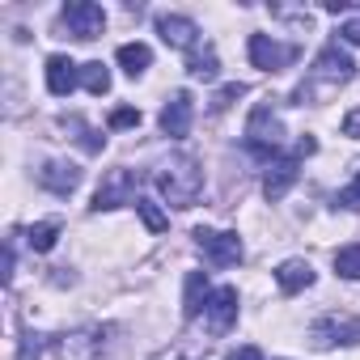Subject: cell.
I'll return each instance as SVG.
<instances>
[{"label": "cell", "mask_w": 360, "mask_h": 360, "mask_svg": "<svg viewBox=\"0 0 360 360\" xmlns=\"http://www.w3.org/2000/svg\"><path fill=\"white\" fill-rule=\"evenodd\" d=\"M229 360H263V356H259V347H238Z\"/></svg>", "instance_id": "obj_29"}, {"label": "cell", "mask_w": 360, "mask_h": 360, "mask_svg": "<svg viewBox=\"0 0 360 360\" xmlns=\"http://www.w3.org/2000/svg\"><path fill=\"white\" fill-rule=\"evenodd\" d=\"M195 242H200V250L208 255V263H217V267H229V263H238V259H242V238H238V233L195 229Z\"/></svg>", "instance_id": "obj_6"}, {"label": "cell", "mask_w": 360, "mask_h": 360, "mask_svg": "<svg viewBox=\"0 0 360 360\" xmlns=\"http://www.w3.org/2000/svg\"><path fill=\"white\" fill-rule=\"evenodd\" d=\"M136 200V174L131 169H110L102 178V187L94 191V212H110L119 204H131Z\"/></svg>", "instance_id": "obj_3"}, {"label": "cell", "mask_w": 360, "mask_h": 360, "mask_svg": "<svg viewBox=\"0 0 360 360\" xmlns=\"http://www.w3.org/2000/svg\"><path fill=\"white\" fill-rule=\"evenodd\" d=\"M242 94H246V85H225V89L212 98V110H225V106H229L233 98H242Z\"/></svg>", "instance_id": "obj_25"}, {"label": "cell", "mask_w": 360, "mask_h": 360, "mask_svg": "<svg viewBox=\"0 0 360 360\" xmlns=\"http://www.w3.org/2000/svg\"><path fill=\"white\" fill-rule=\"evenodd\" d=\"M280 140H284V127H280V119L271 115V106H255V115H250V127H246V144H250V153H259V157H276V148H280Z\"/></svg>", "instance_id": "obj_2"}, {"label": "cell", "mask_w": 360, "mask_h": 360, "mask_svg": "<svg viewBox=\"0 0 360 360\" xmlns=\"http://www.w3.org/2000/svg\"><path fill=\"white\" fill-rule=\"evenodd\" d=\"M297 157H280V161H271V169L263 174V195L276 204V200H284L288 195V187L297 183Z\"/></svg>", "instance_id": "obj_9"}, {"label": "cell", "mask_w": 360, "mask_h": 360, "mask_svg": "<svg viewBox=\"0 0 360 360\" xmlns=\"http://www.w3.org/2000/svg\"><path fill=\"white\" fill-rule=\"evenodd\" d=\"M191 115H195L191 94H187V89H178V94L161 106V131H165L169 140H183V136L191 131Z\"/></svg>", "instance_id": "obj_7"}, {"label": "cell", "mask_w": 360, "mask_h": 360, "mask_svg": "<svg viewBox=\"0 0 360 360\" xmlns=\"http://www.w3.org/2000/svg\"><path fill=\"white\" fill-rule=\"evenodd\" d=\"M81 85H85L89 94H98V98H102V94L110 89V68H106L102 60H94V64H81Z\"/></svg>", "instance_id": "obj_19"}, {"label": "cell", "mask_w": 360, "mask_h": 360, "mask_svg": "<svg viewBox=\"0 0 360 360\" xmlns=\"http://www.w3.org/2000/svg\"><path fill=\"white\" fill-rule=\"evenodd\" d=\"M56 238H60V225H56V221H43V225H30V233H26V242H30V250H51V246H56Z\"/></svg>", "instance_id": "obj_21"}, {"label": "cell", "mask_w": 360, "mask_h": 360, "mask_svg": "<svg viewBox=\"0 0 360 360\" xmlns=\"http://www.w3.org/2000/svg\"><path fill=\"white\" fill-rule=\"evenodd\" d=\"M339 34H343V43H352V47H360V18H352V22H343V26H339Z\"/></svg>", "instance_id": "obj_26"}, {"label": "cell", "mask_w": 360, "mask_h": 360, "mask_svg": "<svg viewBox=\"0 0 360 360\" xmlns=\"http://www.w3.org/2000/svg\"><path fill=\"white\" fill-rule=\"evenodd\" d=\"M343 136H360V110H352V115L343 119Z\"/></svg>", "instance_id": "obj_28"}, {"label": "cell", "mask_w": 360, "mask_h": 360, "mask_svg": "<svg viewBox=\"0 0 360 360\" xmlns=\"http://www.w3.org/2000/svg\"><path fill=\"white\" fill-rule=\"evenodd\" d=\"M148 64H153V51H148L144 43H123V47H119V68H123L127 77H140Z\"/></svg>", "instance_id": "obj_17"}, {"label": "cell", "mask_w": 360, "mask_h": 360, "mask_svg": "<svg viewBox=\"0 0 360 360\" xmlns=\"http://www.w3.org/2000/svg\"><path fill=\"white\" fill-rule=\"evenodd\" d=\"M64 26H68V34L89 43V39H98L106 30V13H102V5H94V0H72L64 9Z\"/></svg>", "instance_id": "obj_4"}, {"label": "cell", "mask_w": 360, "mask_h": 360, "mask_svg": "<svg viewBox=\"0 0 360 360\" xmlns=\"http://www.w3.org/2000/svg\"><path fill=\"white\" fill-rule=\"evenodd\" d=\"M187 72H191L195 81H217V72H221V64H217V51H212V47H204V51H191V60H187Z\"/></svg>", "instance_id": "obj_18"}, {"label": "cell", "mask_w": 360, "mask_h": 360, "mask_svg": "<svg viewBox=\"0 0 360 360\" xmlns=\"http://www.w3.org/2000/svg\"><path fill=\"white\" fill-rule=\"evenodd\" d=\"M77 85H81V64H72L68 56H51L47 60V89L56 98H68Z\"/></svg>", "instance_id": "obj_11"}, {"label": "cell", "mask_w": 360, "mask_h": 360, "mask_svg": "<svg viewBox=\"0 0 360 360\" xmlns=\"http://www.w3.org/2000/svg\"><path fill=\"white\" fill-rule=\"evenodd\" d=\"M208 322H212V330H229L233 322H238V288H217L212 292V301H208Z\"/></svg>", "instance_id": "obj_13"}, {"label": "cell", "mask_w": 360, "mask_h": 360, "mask_svg": "<svg viewBox=\"0 0 360 360\" xmlns=\"http://www.w3.org/2000/svg\"><path fill=\"white\" fill-rule=\"evenodd\" d=\"M136 208H140V217H144V225H148L153 233H161V229L169 225V217H165V212H161L153 200H136Z\"/></svg>", "instance_id": "obj_22"}, {"label": "cell", "mask_w": 360, "mask_h": 360, "mask_svg": "<svg viewBox=\"0 0 360 360\" xmlns=\"http://www.w3.org/2000/svg\"><path fill=\"white\" fill-rule=\"evenodd\" d=\"M18 360H39V339L30 335V339H22V352H18Z\"/></svg>", "instance_id": "obj_27"}, {"label": "cell", "mask_w": 360, "mask_h": 360, "mask_svg": "<svg viewBox=\"0 0 360 360\" xmlns=\"http://www.w3.org/2000/svg\"><path fill=\"white\" fill-rule=\"evenodd\" d=\"M314 148H318V144H314V140H309V136H301V140H297V157H309V153H314Z\"/></svg>", "instance_id": "obj_30"}, {"label": "cell", "mask_w": 360, "mask_h": 360, "mask_svg": "<svg viewBox=\"0 0 360 360\" xmlns=\"http://www.w3.org/2000/svg\"><path fill=\"white\" fill-rule=\"evenodd\" d=\"M110 127H140V110L136 106H119L110 115Z\"/></svg>", "instance_id": "obj_23"}, {"label": "cell", "mask_w": 360, "mask_h": 360, "mask_svg": "<svg viewBox=\"0 0 360 360\" xmlns=\"http://www.w3.org/2000/svg\"><path fill=\"white\" fill-rule=\"evenodd\" d=\"M335 204H343V208H360V174L352 178V187H343L339 191V200Z\"/></svg>", "instance_id": "obj_24"}, {"label": "cell", "mask_w": 360, "mask_h": 360, "mask_svg": "<svg viewBox=\"0 0 360 360\" xmlns=\"http://www.w3.org/2000/svg\"><path fill=\"white\" fill-rule=\"evenodd\" d=\"M157 34H161L169 47H195V39H200V26H195L191 18L161 13V18H157Z\"/></svg>", "instance_id": "obj_12"}, {"label": "cell", "mask_w": 360, "mask_h": 360, "mask_svg": "<svg viewBox=\"0 0 360 360\" xmlns=\"http://www.w3.org/2000/svg\"><path fill=\"white\" fill-rule=\"evenodd\" d=\"M157 191L174 204V208H191L204 191V169L195 157H169L157 169Z\"/></svg>", "instance_id": "obj_1"}, {"label": "cell", "mask_w": 360, "mask_h": 360, "mask_svg": "<svg viewBox=\"0 0 360 360\" xmlns=\"http://www.w3.org/2000/svg\"><path fill=\"white\" fill-rule=\"evenodd\" d=\"M276 284H280L284 292H301V288L314 284V267H309L305 259H284V263L276 267Z\"/></svg>", "instance_id": "obj_14"}, {"label": "cell", "mask_w": 360, "mask_h": 360, "mask_svg": "<svg viewBox=\"0 0 360 360\" xmlns=\"http://www.w3.org/2000/svg\"><path fill=\"white\" fill-rule=\"evenodd\" d=\"M356 339H360V318H352V314H326V318L314 326V343H318V347L356 343Z\"/></svg>", "instance_id": "obj_8"}, {"label": "cell", "mask_w": 360, "mask_h": 360, "mask_svg": "<svg viewBox=\"0 0 360 360\" xmlns=\"http://www.w3.org/2000/svg\"><path fill=\"white\" fill-rule=\"evenodd\" d=\"M352 72H356V64H352V56L339 51V47H326V51L314 60V77H322V81H330V85L352 81Z\"/></svg>", "instance_id": "obj_10"}, {"label": "cell", "mask_w": 360, "mask_h": 360, "mask_svg": "<svg viewBox=\"0 0 360 360\" xmlns=\"http://www.w3.org/2000/svg\"><path fill=\"white\" fill-rule=\"evenodd\" d=\"M39 183H43L47 191H56V195H68V191L81 183V169H77V165H64V161H51V165H43Z\"/></svg>", "instance_id": "obj_15"}, {"label": "cell", "mask_w": 360, "mask_h": 360, "mask_svg": "<svg viewBox=\"0 0 360 360\" xmlns=\"http://www.w3.org/2000/svg\"><path fill=\"white\" fill-rule=\"evenodd\" d=\"M250 60H255V68H263V72H280V68H288V64L297 60V47H284V43H276L271 34H250Z\"/></svg>", "instance_id": "obj_5"}, {"label": "cell", "mask_w": 360, "mask_h": 360, "mask_svg": "<svg viewBox=\"0 0 360 360\" xmlns=\"http://www.w3.org/2000/svg\"><path fill=\"white\" fill-rule=\"evenodd\" d=\"M335 271H339L343 280H360V242H352V246H343V250L335 255Z\"/></svg>", "instance_id": "obj_20"}, {"label": "cell", "mask_w": 360, "mask_h": 360, "mask_svg": "<svg viewBox=\"0 0 360 360\" xmlns=\"http://www.w3.org/2000/svg\"><path fill=\"white\" fill-rule=\"evenodd\" d=\"M208 301H212V288H208V271H191V276H187L183 314H187V318H200V309H208Z\"/></svg>", "instance_id": "obj_16"}]
</instances>
